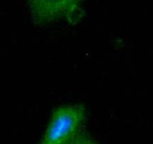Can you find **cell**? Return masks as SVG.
Wrapping results in <instances>:
<instances>
[{
    "label": "cell",
    "instance_id": "cell-3",
    "mask_svg": "<svg viewBox=\"0 0 153 144\" xmlns=\"http://www.w3.org/2000/svg\"><path fill=\"white\" fill-rule=\"evenodd\" d=\"M67 144H98V143L89 134L81 131Z\"/></svg>",
    "mask_w": 153,
    "mask_h": 144
},
{
    "label": "cell",
    "instance_id": "cell-2",
    "mask_svg": "<svg viewBox=\"0 0 153 144\" xmlns=\"http://www.w3.org/2000/svg\"><path fill=\"white\" fill-rule=\"evenodd\" d=\"M84 0H26L30 18L34 25L44 27L66 18L73 24L84 16Z\"/></svg>",
    "mask_w": 153,
    "mask_h": 144
},
{
    "label": "cell",
    "instance_id": "cell-1",
    "mask_svg": "<svg viewBox=\"0 0 153 144\" xmlns=\"http://www.w3.org/2000/svg\"><path fill=\"white\" fill-rule=\"evenodd\" d=\"M87 117L85 105L66 104L57 107L38 144H67L81 131Z\"/></svg>",
    "mask_w": 153,
    "mask_h": 144
}]
</instances>
